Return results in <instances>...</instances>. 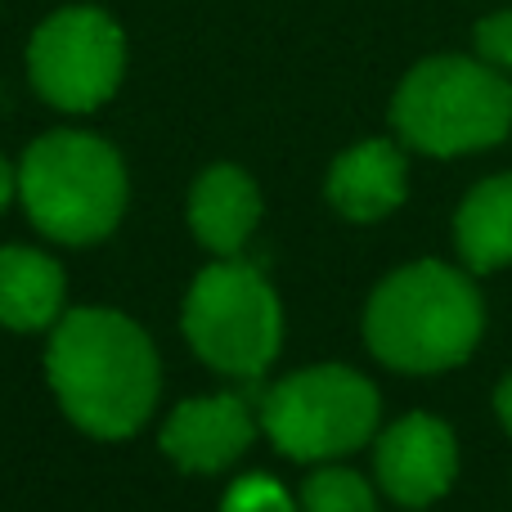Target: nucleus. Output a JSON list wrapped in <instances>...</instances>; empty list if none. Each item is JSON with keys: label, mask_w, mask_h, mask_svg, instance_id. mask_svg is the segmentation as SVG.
I'll return each instance as SVG.
<instances>
[{"label": "nucleus", "mask_w": 512, "mask_h": 512, "mask_svg": "<svg viewBox=\"0 0 512 512\" xmlns=\"http://www.w3.org/2000/svg\"><path fill=\"white\" fill-rule=\"evenodd\" d=\"M45 378L63 414L99 441H126L140 432L162 387L149 333L108 306L59 315L45 351Z\"/></svg>", "instance_id": "1"}, {"label": "nucleus", "mask_w": 512, "mask_h": 512, "mask_svg": "<svg viewBox=\"0 0 512 512\" xmlns=\"http://www.w3.org/2000/svg\"><path fill=\"white\" fill-rule=\"evenodd\" d=\"M486 333L477 274L445 261H409L391 270L364 306V346L396 373H445L472 360Z\"/></svg>", "instance_id": "2"}, {"label": "nucleus", "mask_w": 512, "mask_h": 512, "mask_svg": "<svg viewBox=\"0 0 512 512\" xmlns=\"http://www.w3.org/2000/svg\"><path fill=\"white\" fill-rule=\"evenodd\" d=\"M396 140L427 158H463L512 135V81L477 54H432L391 95Z\"/></svg>", "instance_id": "3"}, {"label": "nucleus", "mask_w": 512, "mask_h": 512, "mask_svg": "<svg viewBox=\"0 0 512 512\" xmlns=\"http://www.w3.org/2000/svg\"><path fill=\"white\" fill-rule=\"evenodd\" d=\"M27 221L54 243L86 248L117 230L126 212V167L117 149L86 131H50L18 162Z\"/></svg>", "instance_id": "4"}, {"label": "nucleus", "mask_w": 512, "mask_h": 512, "mask_svg": "<svg viewBox=\"0 0 512 512\" xmlns=\"http://www.w3.org/2000/svg\"><path fill=\"white\" fill-rule=\"evenodd\" d=\"M382 396L360 369L310 364L274 382L261 400V427L274 450L297 463H337L378 436Z\"/></svg>", "instance_id": "5"}, {"label": "nucleus", "mask_w": 512, "mask_h": 512, "mask_svg": "<svg viewBox=\"0 0 512 512\" xmlns=\"http://www.w3.org/2000/svg\"><path fill=\"white\" fill-rule=\"evenodd\" d=\"M180 324L198 360L230 378H261L283 346L279 292L239 256H221L189 283Z\"/></svg>", "instance_id": "6"}, {"label": "nucleus", "mask_w": 512, "mask_h": 512, "mask_svg": "<svg viewBox=\"0 0 512 512\" xmlns=\"http://www.w3.org/2000/svg\"><path fill=\"white\" fill-rule=\"evenodd\" d=\"M126 72V36L95 5L54 9L27 45V77L59 113H95L117 95Z\"/></svg>", "instance_id": "7"}, {"label": "nucleus", "mask_w": 512, "mask_h": 512, "mask_svg": "<svg viewBox=\"0 0 512 512\" xmlns=\"http://www.w3.org/2000/svg\"><path fill=\"white\" fill-rule=\"evenodd\" d=\"M373 477L405 512L432 508L459 481V436L436 414L414 409L373 436Z\"/></svg>", "instance_id": "8"}, {"label": "nucleus", "mask_w": 512, "mask_h": 512, "mask_svg": "<svg viewBox=\"0 0 512 512\" xmlns=\"http://www.w3.org/2000/svg\"><path fill=\"white\" fill-rule=\"evenodd\" d=\"M409 194V158L400 140H360L337 153L324 180V198L337 216L373 225L391 216Z\"/></svg>", "instance_id": "9"}, {"label": "nucleus", "mask_w": 512, "mask_h": 512, "mask_svg": "<svg viewBox=\"0 0 512 512\" xmlns=\"http://www.w3.org/2000/svg\"><path fill=\"white\" fill-rule=\"evenodd\" d=\"M256 423L239 396H198L176 405L162 427V454L185 472H221L252 445Z\"/></svg>", "instance_id": "10"}, {"label": "nucleus", "mask_w": 512, "mask_h": 512, "mask_svg": "<svg viewBox=\"0 0 512 512\" xmlns=\"http://www.w3.org/2000/svg\"><path fill=\"white\" fill-rule=\"evenodd\" d=\"M261 225V189L243 167L216 162L189 189V230L216 256H239Z\"/></svg>", "instance_id": "11"}, {"label": "nucleus", "mask_w": 512, "mask_h": 512, "mask_svg": "<svg viewBox=\"0 0 512 512\" xmlns=\"http://www.w3.org/2000/svg\"><path fill=\"white\" fill-rule=\"evenodd\" d=\"M454 248L463 270L495 274L512 265V171L486 176L463 194L454 212Z\"/></svg>", "instance_id": "12"}, {"label": "nucleus", "mask_w": 512, "mask_h": 512, "mask_svg": "<svg viewBox=\"0 0 512 512\" xmlns=\"http://www.w3.org/2000/svg\"><path fill=\"white\" fill-rule=\"evenodd\" d=\"M63 270L36 248H0V324L14 333H36L63 315Z\"/></svg>", "instance_id": "13"}, {"label": "nucleus", "mask_w": 512, "mask_h": 512, "mask_svg": "<svg viewBox=\"0 0 512 512\" xmlns=\"http://www.w3.org/2000/svg\"><path fill=\"white\" fill-rule=\"evenodd\" d=\"M301 512H378V495L373 486L351 468H328L310 472L306 486H301Z\"/></svg>", "instance_id": "14"}, {"label": "nucleus", "mask_w": 512, "mask_h": 512, "mask_svg": "<svg viewBox=\"0 0 512 512\" xmlns=\"http://www.w3.org/2000/svg\"><path fill=\"white\" fill-rule=\"evenodd\" d=\"M221 512H301V504L265 472L239 477L221 499Z\"/></svg>", "instance_id": "15"}, {"label": "nucleus", "mask_w": 512, "mask_h": 512, "mask_svg": "<svg viewBox=\"0 0 512 512\" xmlns=\"http://www.w3.org/2000/svg\"><path fill=\"white\" fill-rule=\"evenodd\" d=\"M472 50L481 63L499 72H512V9H495L472 27Z\"/></svg>", "instance_id": "16"}, {"label": "nucleus", "mask_w": 512, "mask_h": 512, "mask_svg": "<svg viewBox=\"0 0 512 512\" xmlns=\"http://www.w3.org/2000/svg\"><path fill=\"white\" fill-rule=\"evenodd\" d=\"M495 418H499V427L512 436V369L499 378V387H495Z\"/></svg>", "instance_id": "17"}, {"label": "nucleus", "mask_w": 512, "mask_h": 512, "mask_svg": "<svg viewBox=\"0 0 512 512\" xmlns=\"http://www.w3.org/2000/svg\"><path fill=\"white\" fill-rule=\"evenodd\" d=\"M18 194V171H9V162L0 158V212L9 207V198Z\"/></svg>", "instance_id": "18"}]
</instances>
